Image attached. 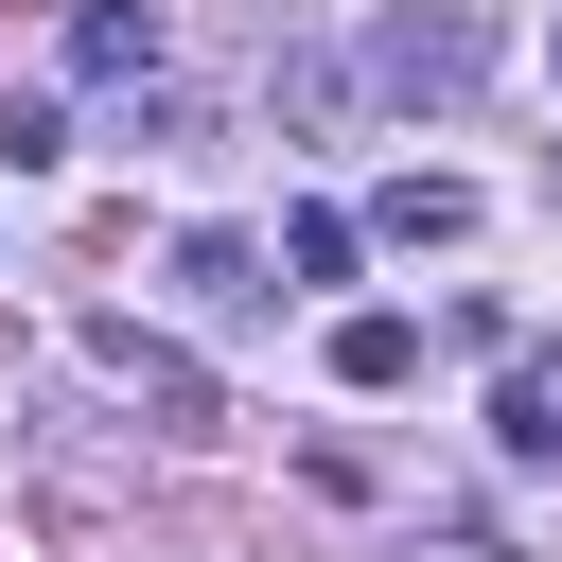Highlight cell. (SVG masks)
<instances>
[{"instance_id": "cell-1", "label": "cell", "mask_w": 562, "mask_h": 562, "mask_svg": "<svg viewBox=\"0 0 562 562\" xmlns=\"http://www.w3.org/2000/svg\"><path fill=\"white\" fill-rule=\"evenodd\" d=\"M369 88H386V105H474V88H492V18H457V0H404V18L369 35Z\"/></svg>"}, {"instance_id": "cell-2", "label": "cell", "mask_w": 562, "mask_h": 562, "mask_svg": "<svg viewBox=\"0 0 562 562\" xmlns=\"http://www.w3.org/2000/svg\"><path fill=\"white\" fill-rule=\"evenodd\" d=\"M88 369H105V386H123L158 439H211V369H193L176 334H140V316H88Z\"/></svg>"}, {"instance_id": "cell-3", "label": "cell", "mask_w": 562, "mask_h": 562, "mask_svg": "<svg viewBox=\"0 0 562 562\" xmlns=\"http://www.w3.org/2000/svg\"><path fill=\"white\" fill-rule=\"evenodd\" d=\"M70 70L88 88H158V0H88L70 18Z\"/></svg>"}, {"instance_id": "cell-4", "label": "cell", "mask_w": 562, "mask_h": 562, "mask_svg": "<svg viewBox=\"0 0 562 562\" xmlns=\"http://www.w3.org/2000/svg\"><path fill=\"white\" fill-rule=\"evenodd\" d=\"M369 228H386V246H474V193H457V176H386Z\"/></svg>"}, {"instance_id": "cell-5", "label": "cell", "mask_w": 562, "mask_h": 562, "mask_svg": "<svg viewBox=\"0 0 562 562\" xmlns=\"http://www.w3.org/2000/svg\"><path fill=\"white\" fill-rule=\"evenodd\" d=\"M492 439H509V457H562V351H509V386H492Z\"/></svg>"}, {"instance_id": "cell-6", "label": "cell", "mask_w": 562, "mask_h": 562, "mask_svg": "<svg viewBox=\"0 0 562 562\" xmlns=\"http://www.w3.org/2000/svg\"><path fill=\"white\" fill-rule=\"evenodd\" d=\"M176 281H193L211 316H246V299H263V246H246V228H193V246H176Z\"/></svg>"}, {"instance_id": "cell-7", "label": "cell", "mask_w": 562, "mask_h": 562, "mask_svg": "<svg viewBox=\"0 0 562 562\" xmlns=\"http://www.w3.org/2000/svg\"><path fill=\"white\" fill-rule=\"evenodd\" d=\"M422 369V316H334V386H404Z\"/></svg>"}, {"instance_id": "cell-8", "label": "cell", "mask_w": 562, "mask_h": 562, "mask_svg": "<svg viewBox=\"0 0 562 562\" xmlns=\"http://www.w3.org/2000/svg\"><path fill=\"white\" fill-rule=\"evenodd\" d=\"M263 105H281V123H334V105H351V70H334V53H281V70H263Z\"/></svg>"}, {"instance_id": "cell-9", "label": "cell", "mask_w": 562, "mask_h": 562, "mask_svg": "<svg viewBox=\"0 0 562 562\" xmlns=\"http://www.w3.org/2000/svg\"><path fill=\"white\" fill-rule=\"evenodd\" d=\"M351 246H369L351 211H281V263H299V281H351Z\"/></svg>"}, {"instance_id": "cell-10", "label": "cell", "mask_w": 562, "mask_h": 562, "mask_svg": "<svg viewBox=\"0 0 562 562\" xmlns=\"http://www.w3.org/2000/svg\"><path fill=\"white\" fill-rule=\"evenodd\" d=\"M53 158H70V123L53 105H0V176H53Z\"/></svg>"}]
</instances>
